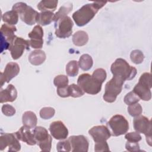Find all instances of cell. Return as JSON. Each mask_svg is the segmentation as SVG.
Returning a JSON list of instances; mask_svg holds the SVG:
<instances>
[{"label": "cell", "instance_id": "1f68e13d", "mask_svg": "<svg viewBox=\"0 0 152 152\" xmlns=\"http://www.w3.org/2000/svg\"><path fill=\"white\" fill-rule=\"evenodd\" d=\"M130 58L132 62L135 64H140L142 62L144 59V55L143 53L138 49L134 50L131 52Z\"/></svg>", "mask_w": 152, "mask_h": 152}, {"label": "cell", "instance_id": "d590c367", "mask_svg": "<svg viewBox=\"0 0 152 152\" xmlns=\"http://www.w3.org/2000/svg\"><path fill=\"white\" fill-rule=\"evenodd\" d=\"M140 99L138 97V96L133 91H132L125 95L124 101L125 104L129 106L138 103L140 101Z\"/></svg>", "mask_w": 152, "mask_h": 152}, {"label": "cell", "instance_id": "d6a6232c", "mask_svg": "<svg viewBox=\"0 0 152 152\" xmlns=\"http://www.w3.org/2000/svg\"><path fill=\"white\" fill-rule=\"evenodd\" d=\"M127 109L129 114L133 117H137L140 115L142 112V108L141 104L138 103L129 105Z\"/></svg>", "mask_w": 152, "mask_h": 152}, {"label": "cell", "instance_id": "b9f144b4", "mask_svg": "<svg viewBox=\"0 0 152 152\" xmlns=\"http://www.w3.org/2000/svg\"><path fill=\"white\" fill-rule=\"evenodd\" d=\"M56 91L58 96L61 97H68L69 96L68 86L65 87L57 88Z\"/></svg>", "mask_w": 152, "mask_h": 152}, {"label": "cell", "instance_id": "30bf717a", "mask_svg": "<svg viewBox=\"0 0 152 152\" xmlns=\"http://www.w3.org/2000/svg\"><path fill=\"white\" fill-rule=\"evenodd\" d=\"M74 23L68 16H65L55 23V35L61 39L69 37L72 33Z\"/></svg>", "mask_w": 152, "mask_h": 152}, {"label": "cell", "instance_id": "7402d4cb", "mask_svg": "<svg viewBox=\"0 0 152 152\" xmlns=\"http://www.w3.org/2000/svg\"><path fill=\"white\" fill-rule=\"evenodd\" d=\"M22 122L24 126L31 129L36 127L37 122V118L34 112L31 111H26L23 115Z\"/></svg>", "mask_w": 152, "mask_h": 152}, {"label": "cell", "instance_id": "4dcf8cb0", "mask_svg": "<svg viewBox=\"0 0 152 152\" xmlns=\"http://www.w3.org/2000/svg\"><path fill=\"white\" fill-rule=\"evenodd\" d=\"M68 78L65 75H59L55 77L53 84L57 88L65 87L68 86Z\"/></svg>", "mask_w": 152, "mask_h": 152}, {"label": "cell", "instance_id": "f35d334b", "mask_svg": "<svg viewBox=\"0 0 152 152\" xmlns=\"http://www.w3.org/2000/svg\"><path fill=\"white\" fill-rule=\"evenodd\" d=\"M2 112L7 116H12L15 113V109L8 104H3L2 106Z\"/></svg>", "mask_w": 152, "mask_h": 152}, {"label": "cell", "instance_id": "8992f818", "mask_svg": "<svg viewBox=\"0 0 152 152\" xmlns=\"http://www.w3.org/2000/svg\"><path fill=\"white\" fill-rule=\"evenodd\" d=\"M124 82L122 79L113 76L112 78L106 84L103 100L107 103L114 102L118 95L121 93Z\"/></svg>", "mask_w": 152, "mask_h": 152}, {"label": "cell", "instance_id": "f1b7e54d", "mask_svg": "<svg viewBox=\"0 0 152 152\" xmlns=\"http://www.w3.org/2000/svg\"><path fill=\"white\" fill-rule=\"evenodd\" d=\"M78 62L75 60L69 61L66 65V73L68 76L75 77L78 73Z\"/></svg>", "mask_w": 152, "mask_h": 152}, {"label": "cell", "instance_id": "ffe728a7", "mask_svg": "<svg viewBox=\"0 0 152 152\" xmlns=\"http://www.w3.org/2000/svg\"><path fill=\"white\" fill-rule=\"evenodd\" d=\"M17 97V91L12 84H9L6 88L1 89L0 91V102L1 103L14 102Z\"/></svg>", "mask_w": 152, "mask_h": 152}, {"label": "cell", "instance_id": "ba28073f", "mask_svg": "<svg viewBox=\"0 0 152 152\" xmlns=\"http://www.w3.org/2000/svg\"><path fill=\"white\" fill-rule=\"evenodd\" d=\"M36 144L43 151H50L52 147V138L48 130L42 126H36L33 130Z\"/></svg>", "mask_w": 152, "mask_h": 152}, {"label": "cell", "instance_id": "44dd1931", "mask_svg": "<svg viewBox=\"0 0 152 152\" xmlns=\"http://www.w3.org/2000/svg\"><path fill=\"white\" fill-rule=\"evenodd\" d=\"M46 56L44 51L42 50H35L32 51L28 56V61L33 65H40L43 64Z\"/></svg>", "mask_w": 152, "mask_h": 152}, {"label": "cell", "instance_id": "60d3db41", "mask_svg": "<svg viewBox=\"0 0 152 152\" xmlns=\"http://www.w3.org/2000/svg\"><path fill=\"white\" fill-rule=\"evenodd\" d=\"M125 148L129 151H140V145L138 142L127 141L125 144Z\"/></svg>", "mask_w": 152, "mask_h": 152}, {"label": "cell", "instance_id": "e575fe53", "mask_svg": "<svg viewBox=\"0 0 152 152\" xmlns=\"http://www.w3.org/2000/svg\"><path fill=\"white\" fill-rule=\"evenodd\" d=\"M91 75L95 80L102 84L106 78L107 74L104 69L97 68L94 71Z\"/></svg>", "mask_w": 152, "mask_h": 152}, {"label": "cell", "instance_id": "484cf974", "mask_svg": "<svg viewBox=\"0 0 152 152\" xmlns=\"http://www.w3.org/2000/svg\"><path fill=\"white\" fill-rule=\"evenodd\" d=\"M93 59L88 54H83L79 59V67L83 71H88L93 66Z\"/></svg>", "mask_w": 152, "mask_h": 152}, {"label": "cell", "instance_id": "9c48e42d", "mask_svg": "<svg viewBox=\"0 0 152 152\" xmlns=\"http://www.w3.org/2000/svg\"><path fill=\"white\" fill-rule=\"evenodd\" d=\"M134 129L138 133L144 134L145 135L146 140L148 144L151 145V124L150 120L147 117L139 115L133 120Z\"/></svg>", "mask_w": 152, "mask_h": 152}, {"label": "cell", "instance_id": "e0dca14e", "mask_svg": "<svg viewBox=\"0 0 152 152\" xmlns=\"http://www.w3.org/2000/svg\"><path fill=\"white\" fill-rule=\"evenodd\" d=\"M30 38V45L34 49H41L43 45V30L40 25L34 27L32 31L28 34Z\"/></svg>", "mask_w": 152, "mask_h": 152}, {"label": "cell", "instance_id": "6da1fadb", "mask_svg": "<svg viewBox=\"0 0 152 152\" xmlns=\"http://www.w3.org/2000/svg\"><path fill=\"white\" fill-rule=\"evenodd\" d=\"M107 2L105 1L87 4L73 13L72 18L78 26H84L93 18L98 11Z\"/></svg>", "mask_w": 152, "mask_h": 152}, {"label": "cell", "instance_id": "74e56055", "mask_svg": "<svg viewBox=\"0 0 152 152\" xmlns=\"http://www.w3.org/2000/svg\"><path fill=\"white\" fill-rule=\"evenodd\" d=\"M125 138L129 142H138L141 140V136L138 132H131L126 133L125 135Z\"/></svg>", "mask_w": 152, "mask_h": 152}, {"label": "cell", "instance_id": "d4e9b609", "mask_svg": "<svg viewBox=\"0 0 152 152\" xmlns=\"http://www.w3.org/2000/svg\"><path fill=\"white\" fill-rule=\"evenodd\" d=\"M58 1H41L37 5L39 10L43 11H55L57 7Z\"/></svg>", "mask_w": 152, "mask_h": 152}, {"label": "cell", "instance_id": "4fadbf2b", "mask_svg": "<svg viewBox=\"0 0 152 152\" xmlns=\"http://www.w3.org/2000/svg\"><path fill=\"white\" fill-rule=\"evenodd\" d=\"M8 147L9 151H18L21 150L19 140L14 133H5L0 137V150L2 151Z\"/></svg>", "mask_w": 152, "mask_h": 152}, {"label": "cell", "instance_id": "ac0fdd59", "mask_svg": "<svg viewBox=\"0 0 152 152\" xmlns=\"http://www.w3.org/2000/svg\"><path fill=\"white\" fill-rule=\"evenodd\" d=\"M49 131L53 138L56 140H64L68 135V130L61 121L52 122L49 126Z\"/></svg>", "mask_w": 152, "mask_h": 152}, {"label": "cell", "instance_id": "9a60e30c", "mask_svg": "<svg viewBox=\"0 0 152 152\" xmlns=\"http://www.w3.org/2000/svg\"><path fill=\"white\" fill-rule=\"evenodd\" d=\"M20 72V66L15 62H9L7 64L3 72H1L0 81L1 87L5 83H9L13 78L16 77Z\"/></svg>", "mask_w": 152, "mask_h": 152}, {"label": "cell", "instance_id": "836d02e7", "mask_svg": "<svg viewBox=\"0 0 152 152\" xmlns=\"http://www.w3.org/2000/svg\"><path fill=\"white\" fill-rule=\"evenodd\" d=\"M55 113V110L51 107H44L40 110L39 114L41 118L43 119H49L52 118Z\"/></svg>", "mask_w": 152, "mask_h": 152}, {"label": "cell", "instance_id": "7c38bea8", "mask_svg": "<svg viewBox=\"0 0 152 152\" xmlns=\"http://www.w3.org/2000/svg\"><path fill=\"white\" fill-rule=\"evenodd\" d=\"M29 46L30 42L28 40H25L22 37L16 36L8 50L10 51L12 58L17 60L22 56L26 49L29 50Z\"/></svg>", "mask_w": 152, "mask_h": 152}, {"label": "cell", "instance_id": "f546056e", "mask_svg": "<svg viewBox=\"0 0 152 152\" xmlns=\"http://www.w3.org/2000/svg\"><path fill=\"white\" fill-rule=\"evenodd\" d=\"M68 90L69 96L74 98L81 97L84 94V92L82 90V88L78 85H76L75 84H72L71 85H69Z\"/></svg>", "mask_w": 152, "mask_h": 152}, {"label": "cell", "instance_id": "7a4b0ae2", "mask_svg": "<svg viewBox=\"0 0 152 152\" xmlns=\"http://www.w3.org/2000/svg\"><path fill=\"white\" fill-rule=\"evenodd\" d=\"M110 71L113 76L122 79L124 81L132 80L137 74V69L131 66L126 60L118 58L112 64Z\"/></svg>", "mask_w": 152, "mask_h": 152}, {"label": "cell", "instance_id": "603a6c76", "mask_svg": "<svg viewBox=\"0 0 152 152\" xmlns=\"http://www.w3.org/2000/svg\"><path fill=\"white\" fill-rule=\"evenodd\" d=\"M55 14L51 11H43L39 13L37 23L38 25L46 26L50 24L53 21H54Z\"/></svg>", "mask_w": 152, "mask_h": 152}, {"label": "cell", "instance_id": "8fae6325", "mask_svg": "<svg viewBox=\"0 0 152 152\" xmlns=\"http://www.w3.org/2000/svg\"><path fill=\"white\" fill-rule=\"evenodd\" d=\"M17 31V28L15 26L4 24L1 28V52L4 50L9 49L11 44L17 36L14 33Z\"/></svg>", "mask_w": 152, "mask_h": 152}, {"label": "cell", "instance_id": "5b68a950", "mask_svg": "<svg viewBox=\"0 0 152 152\" xmlns=\"http://www.w3.org/2000/svg\"><path fill=\"white\" fill-rule=\"evenodd\" d=\"M111 135L118 137L127 132L129 129V123L126 119L121 115L113 116L106 123Z\"/></svg>", "mask_w": 152, "mask_h": 152}, {"label": "cell", "instance_id": "83f0119b", "mask_svg": "<svg viewBox=\"0 0 152 152\" xmlns=\"http://www.w3.org/2000/svg\"><path fill=\"white\" fill-rule=\"evenodd\" d=\"M2 21L9 25L14 26L18 21V14L13 10L7 11L3 14L2 16Z\"/></svg>", "mask_w": 152, "mask_h": 152}, {"label": "cell", "instance_id": "2e32d148", "mask_svg": "<svg viewBox=\"0 0 152 152\" xmlns=\"http://www.w3.org/2000/svg\"><path fill=\"white\" fill-rule=\"evenodd\" d=\"M88 134L92 137L95 142L105 141L111 136L109 129L104 125H97L92 127L89 129Z\"/></svg>", "mask_w": 152, "mask_h": 152}, {"label": "cell", "instance_id": "4316f807", "mask_svg": "<svg viewBox=\"0 0 152 152\" xmlns=\"http://www.w3.org/2000/svg\"><path fill=\"white\" fill-rule=\"evenodd\" d=\"M72 10V4L71 2H66L64 4L61 8L59 11L55 14L54 21L56 23L62 18L67 16V14L71 11Z\"/></svg>", "mask_w": 152, "mask_h": 152}, {"label": "cell", "instance_id": "d6986e66", "mask_svg": "<svg viewBox=\"0 0 152 152\" xmlns=\"http://www.w3.org/2000/svg\"><path fill=\"white\" fill-rule=\"evenodd\" d=\"M14 134L19 140L26 142L29 145H34L36 144L33 132L31 131V129L28 127L23 125Z\"/></svg>", "mask_w": 152, "mask_h": 152}, {"label": "cell", "instance_id": "8d00e7d4", "mask_svg": "<svg viewBox=\"0 0 152 152\" xmlns=\"http://www.w3.org/2000/svg\"><path fill=\"white\" fill-rule=\"evenodd\" d=\"M56 150L58 151H70L71 148L69 140H66L58 142L56 145Z\"/></svg>", "mask_w": 152, "mask_h": 152}, {"label": "cell", "instance_id": "277c9868", "mask_svg": "<svg viewBox=\"0 0 152 152\" xmlns=\"http://www.w3.org/2000/svg\"><path fill=\"white\" fill-rule=\"evenodd\" d=\"M12 10L17 12L20 19L28 25L31 26L37 23L39 12L26 3L19 2L15 4Z\"/></svg>", "mask_w": 152, "mask_h": 152}, {"label": "cell", "instance_id": "5bb4252c", "mask_svg": "<svg viewBox=\"0 0 152 152\" xmlns=\"http://www.w3.org/2000/svg\"><path fill=\"white\" fill-rule=\"evenodd\" d=\"M73 152H87L88 150V140L84 135H72L68 139Z\"/></svg>", "mask_w": 152, "mask_h": 152}, {"label": "cell", "instance_id": "3957f363", "mask_svg": "<svg viewBox=\"0 0 152 152\" xmlns=\"http://www.w3.org/2000/svg\"><path fill=\"white\" fill-rule=\"evenodd\" d=\"M151 86L150 73L144 72L141 75L138 83L135 86L132 91L140 99L144 101H149L151 98Z\"/></svg>", "mask_w": 152, "mask_h": 152}, {"label": "cell", "instance_id": "cb8c5ba5", "mask_svg": "<svg viewBox=\"0 0 152 152\" xmlns=\"http://www.w3.org/2000/svg\"><path fill=\"white\" fill-rule=\"evenodd\" d=\"M72 42L77 46H82L85 45L88 40V36L87 33L82 30L75 32L72 36Z\"/></svg>", "mask_w": 152, "mask_h": 152}, {"label": "cell", "instance_id": "52a82bcc", "mask_svg": "<svg viewBox=\"0 0 152 152\" xmlns=\"http://www.w3.org/2000/svg\"><path fill=\"white\" fill-rule=\"evenodd\" d=\"M77 84L84 93L92 95L99 93L101 91L102 85L88 73L80 75L78 78Z\"/></svg>", "mask_w": 152, "mask_h": 152}, {"label": "cell", "instance_id": "ab89813d", "mask_svg": "<svg viewBox=\"0 0 152 152\" xmlns=\"http://www.w3.org/2000/svg\"><path fill=\"white\" fill-rule=\"evenodd\" d=\"M109 145L106 142L102 141V142H96L94 145V151L96 152L98 151H109Z\"/></svg>", "mask_w": 152, "mask_h": 152}]
</instances>
